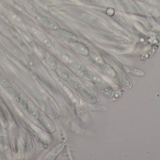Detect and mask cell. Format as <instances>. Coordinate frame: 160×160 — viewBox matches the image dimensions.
Listing matches in <instances>:
<instances>
[{
  "label": "cell",
  "instance_id": "e0dca14e",
  "mask_svg": "<svg viewBox=\"0 0 160 160\" xmlns=\"http://www.w3.org/2000/svg\"><path fill=\"white\" fill-rule=\"evenodd\" d=\"M0 82L6 86H8L10 84L9 80L5 77L4 75L1 72H0Z\"/></svg>",
  "mask_w": 160,
  "mask_h": 160
},
{
  "label": "cell",
  "instance_id": "4fadbf2b",
  "mask_svg": "<svg viewBox=\"0 0 160 160\" xmlns=\"http://www.w3.org/2000/svg\"><path fill=\"white\" fill-rule=\"evenodd\" d=\"M89 53H90V56L91 58L96 61V62L99 64V65H102L103 64V59L102 58L101 56L98 53L95 51H92L91 52H89Z\"/></svg>",
  "mask_w": 160,
  "mask_h": 160
},
{
  "label": "cell",
  "instance_id": "3957f363",
  "mask_svg": "<svg viewBox=\"0 0 160 160\" xmlns=\"http://www.w3.org/2000/svg\"><path fill=\"white\" fill-rule=\"evenodd\" d=\"M95 86L98 91H99L102 95L109 97H111L113 95V92L112 89L105 85L99 82L96 83Z\"/></svg>",
  "mask_w": 160,
  "mask_h": 160
},
{
  "label": "cell",
  "instance_id": "9c48e42d",
  "mask_svg": "<svg viewBox=\"0 0 160 160\" xmlns=\"http://www.w3.org/2000/svg\"><path fill=\"white\" fill-rule=\"evenodd\" d=\"M38 118H39L40 122L42 123V125H43L46 129L51 132H52L54 130V126L53 124L52 123L51 121L45 115L40 114H39Z\"/></svg>",
  "mask_w": 160,
  "mask_h": 160
},
{
  "label": "cell",
  "instance_id": "5b68a950",
  "mask_svg": "<svg viewBox=\"0 0 160 160\" xmlns=\"http://www.w3.org/2000/svg\"><path fill=\"white\" fill-rule=\"evenodd\" d=\"M70 45L74 49L78 52L81 54L87 55L89 54V50L82 43L77 41L70 42Z\"/></svg>",
  "mask_w": 160,
  "mask_h": 160
},
{
  "label": "cell",
  "instance_id": "8992f818",
  "mask_svg": "<svg viewBox=\"0 0 160 160\" xmlns=\"http://www.w3.org/2000/svg\"><path fill=\"white\" fill-rule=\"evenodd\" d=\"M80 76H82L83 78L88 80L94 82V83H98L100 81V79L96 74L93 72L87 71L86 70L83 71H79Z\"/></svg>",
  "mask_w": 160,
  "mask_h": 160
},
{
  "label": "cell",
  "instance_id": "2e32d148",
  "mask_svg": "<svg viewBox=\"0 0 160 160\" xmlns=\"http://www.w3.org/2000/svg\"><path fill=\"white\" fill-rule=\"evenodd\" d=\"M118 79L120 83L122 84L125 86H128L129 85V82L127 79H126L124 75L121 74H118Z\"/></svg>",
  "mask_w": 160,
  "mask_h": 160
},
{
  "label": "cell",
  "instance_id": "d6986e66",
  "mask_svg": "<svg viewBox=\"0 0 160 160\" xmlns=\"http://www.w3.org/2000/svg\"><path fill=\"white\" fill-rule=\"evenodd\" d=\"M62 87L63 89L64 90V91L67 93V94L69 96V97H70L72 100L75 101V97H74V95H73L71 91H70V90H69V89H68V88L66 85H62Z\"/></svg>",
  "mask_w": 160,
  "mask_h": 160
},
{
  "label": "cell",
  "instance_id": "7c38bea8",
  "mask_svg": "<svg viewBox=\"0 0 160 160\" xmlns=\"http://www.w3.org/2000/svg\"><path fill=\"white\" fill-rule=\"evenodd\" d=\"M56 50H57V54L61 60L65 63L68 64L71 57H69V55L66 53V52L61 48H57Z\"/></svg>",
  "mask_w": 160,
  "mask_h": 160
},
{
  "label": "cell",
  "instance_id": "52a82bcc",
  "mask_svg": "<svg viewBox=\"0 0 160 160\" xmlns=\"http://www.w3.org/2000/svg\"><path fill=\"white\" fill-rule=\"evenodd\" d=\"M63 145L62 144H60L58 145L48 154V155L46 156L45 159L48 160L54 159L63 150Z\"/></svg>",
  "mask_w": 160,
  "mask_h": 160
},
{
  "label": "cell",
  "instance_id": "9a60e30c",
  "mask_svg": "<svg viewBox=\"0 0 160 160\" xmlns=\"http://www.w3.org/2000/svg\"><path fill=\"white\" fill-rule=\"evenodd\" d=\"M31 126H32V128L38 134V136H39V137L42 140H43V141H46L47 140H46V136H45L43 132L42 131V130L39 128H38L37 126H34V125H32Z\"/></svg>",
  "mask_w": 160,
  "mask_h": 160
},
{
  "label": "cell",
  "instance_id": "7a4b0ae2",
  "mask_svg": "<svg viewBox=\"0 0 160 160\" xmlns=\"http://www.w3.org/2000/svg\"><path fill=\"white\" fill-rule=\"evenodd\" d=\"M32 31L36 36L38 39L44 45L47 47H51L52 43L49 39L45 34L40 32L37 29L33 28Z\"/></svg>",
  "mask_w": 160,
  "mask_h": 160
},
{
  "label": "cell",
  "instance_id": "277c9868",
  "mask_svg": "<svg viewBox=\"0 0 160 160\" xmlns=\"http://www.w3.org/2000/svg\"><path fill=\"white\" fill-rule=\"evenodd\" d=\"M74 87L86 99L90 101H96V100H95L96 97L92 94L89 93L88 90H86L85 89L83 88L82 86H80L78 85H74Z\"/></svg>",
  "mask_w": 160,
  "mask_h": 160
},
{
  "label": "cell",
  "instance_id": "6da1fadb",
  "mask_svg": "<svg viewBox=\"0 0 160 160\" xmlns=\"http://www.w3.org/2000/svg\"><path fill=\"white\" fill-rule=\"evenodd\" d=\"M54 31H55L54 33L56 35L64 40H66L69 42H74L78 40V38L75 34L70 33L69 31L59 30V29Z\"/></svg>",
  "mask_w": 160,
  "mask_h": 160
},
{
  "label": "cell",
  "instance_id": "30bf717a",
  "mask_svg": "<svg viewBox=\"0 0 160 160\" xmlns=\"http://www.w3.org/2000/svg\"><path fill=\"white\" fill-rule=\"evenodd\" d=\"M68 64L72 67L78 70L79 71H83L86 70L85 67L83 65L73 58H70Z\"/></svg>",
  "mask_w": 160,
  "mask_h": 160
},
{
  "label": "cell",
  "instance_id": "5bb4252c",
  "mask_svg": "<svg viewBox=\"0 0 160 160\" xmlns=\"http://www.w3.org/2000/svg\"><path fill=\"white\" fill-rule=\"evenodd\" d=\"M28 110H29V112L31 114V115L34 118H38L39 117V114L38 113L37 109H36L35 107H34L32 104L29 102L28 104Z\"/></svg>",
  "mask_w": 160,
  "mask_h": 160
},
{
  "label": "cell",
  "instance_id": "ba28073f",
  "mask_svg": "<svg viewBox=\"0 0 160 160\" xmlns=\"http://www.w3.org/2000/svg\"><path fill=\"white\" fill-rule=\"evenodd\" d=\"M41 22L42 24H44L46 27L49 29H51L53 31L59 29V26L54 21L52 20L51 19L47 18H41Z\"/></svg>",
  "mask_w": 160,
  "mask_h": 160
},
{
  "label": "cell",
  "instance_id": "ffe728a7",
  "mask_svg": "<svg viewBox=\"0 0 160 160\" xmlns=\"http://www.w3.org/2000/svg\"><path fill=\"white\" fill-rule=\"evenodd\" d=\"M59 74L60 75V77L63 79V80H67L69 79V77L68 74L65 71H63L62 70H59Z\"/></svg>",
  "mask_w": 160,
  "mask_h": 160
},
{
  "label": "cell",
  "instance_id": "8fae6325",
  "mask_svg": "<svg viewBox=\"0 0 160 160\" xmlns=\"http://www.w3.org/2000/svg\"><path fill=\"white\" fill-rule=\"evenodd\" d=\"M100 66L102 70L107 75H109L111 77H113V76H115V71L111 66L107 65V64H105L104 63L102 65H100Z\"/></svg>",
  "mask_w": 160,
  "mask_h": 160
},
{
  "label": "cell",
  "instance_id": "ac0fdd59",
  "mask_svg": "<svg viewBox=\"0 0 160 160\" xmlns=\"http://www.w3.org/2000/svg\"><path fill=\"white\" fill-rule=\"evenodd\" d=\"M47 59H48V62L49 65L53 69H56L57 67V64H56L54 59L51 56H48Z\"/></svg>",
  "mask_w": 160,
  "mask_h": 160
}]
</instances>
